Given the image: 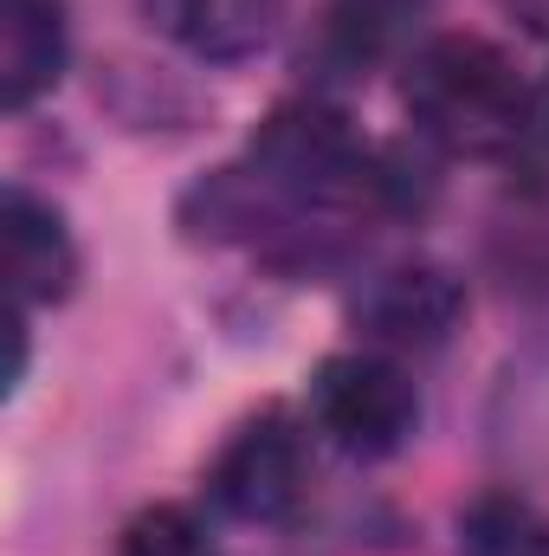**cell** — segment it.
Here are the masks:
<instances>
[{
  "label": "cell",
  "instance_id": "6da1fadb",
  "mask_svg": "<svg viewBox=\"0 0 549 556\" xmlns=\"http://www.w3.org/2000/svg\"><path fill=\"white\" fill-rule=\"evenodd\" d=\"M401 104L413 130L452 155H505L531 130V85L505 46L478 33L426 39L401 72Z\"/></svg>",
  "mask_w": 549,
  "mask_h": 556
},
{
  "label": "cell",
  "instance_id": "7a4b0ae2",
  "mask_svg": "<svg viewBox=\"0 0 549 556\" xmlns=\"http://www.w3.org/2000/svg\"><path fill=\"white\" fill-rule=\"evenodd\" d=\"M413 420H420V395L388 356L336 350L310 369V427L349 459L401 453Z\"/></svg>",
  "mask_w": 549,
  "mask_h": 556
},
{
  "label": "cell",
  "instance_id": "3957f363",
  "mask_svg": "<svg viewBox=\"0 0 549 556\" xmlns=\"http://www.w3.org/2000/svg\"><path fill=\"white\" fill-rule=\"evenodd\" d=\"M253 168L284 188V194H304V201H356V194H375L388 175L369 168V149L349 130L343 111L330 104H278L272 117L259 124L253 137Z\"/></svg>",
  "mask_w": 549,
  "mask_h": 556
},
{
  "label": "cell",
  "instance_id": "277c9868",
  "mask_svg": "<svg viewBox=\"0 0 549 556\" xmlns=\"http://www.w3.org/2000/svg\"><path fill=\"white\" fill-rule=\"evenodd\" d=\"M304 485H310V446H304V427L284 408L240 420L227 433V446L214 453V466H207V498L240 525L291 518Z\"/></svg>",
  "mask_w": 549,
  "mask_h": 556
},
{
  "label": "cell",
  "instance_id": "5b68a950",
  "mask_svg": "<svg viewBox=\"0 0 549 556\" xmlns=\"http://www.w3.org/2000/svg\"><path fill=\"white\" fill-rule=\"evenodd\" d=\"M349 317L382 350H439L465 317V285L433 260H401L356 291Z\"/></svg>",
  "mask_w": 549,
  "mask_h": 556
},
{
  "label": "cell",
  "instance_id": "8992f818",
  "mask_svg": "<svg viewBox=\"0 0 549 556\" xmlns=\"http://www.w3.org/2000/svg\"><path fill=\"white\" fill-rule=\"evenodd\" d=\"M7 285L13 304H65L78 285V240L59 207H46L26 188H7Z\"/></svg>",
  "mask_w": 549,
  "mask_h": 556
},
{
  "label": "cell",
  "instance_id": "52a82bcc",
  "mask_svg": "<svg viewBox=\"0 0 549 556\" xmlns=\"http://www.w3.org/2000/svg\"><path fill=\"white\" fill-rule=\"evenodd\" d=\"M149 20L207 65L259 59L284 26V0H142Z\"/></svg>",
  "mask_w": 549,
  "mask_h": 556
},
{
  "label": "cell",
  "instance_id": "ba28073f",
  "mask_svg": "<svg viewBox=\"0 0 549 556\" xmlns=\"http://www.w3.org/2000/svg\"><path fill=\"white\" fill-rule=\"evenodd\" d=\"M65 0H0V104L26 111L65 78Z\"/></svg>",
  "mask_w": 549,
  "mask_h": 556
},
{
  "label": "cell",
  "instance_id": "9c48e42d",
  "mask_svg": "<svg viewBox=\"0 0 549 556\" xmlns=\"http://www.w3.org/2000/svg\"><path fill=\"white\" fill-rule=\"evenodd\" d=\"M459 556H549V518L518 492H478L459 518Z\"/></svg>",
  "mask_w": 549,
  "mask_h": 556
},
{
  "label": "cell",
  "instance_id": "30bf717a",
  "mask_svg": "<svg viewBox=\"0 0 549 556\" xmlns=\"http://www.w3.org/2000/svg\"><path fill=\"white\" fill-rule=\"evenodd\" d=\"M117 556H207V538L188 505H149L124 525Z\"/></svg>",
  "mask_w": 549,
  "mask_h": 556
},
{
  "label": "cell",
  "instance_id": "8fae6325",
  "mask_svg": "<svg viewBox=\"0 0 549 556\" xmlns=\"http://www.w3.org/2000/svg\"><path fill=\"white\" fill-rule=\"evenodd\" d=\"M544 124H549V85H544Z\"/></svg>",
  "mask_w": 549,
  "mask_h": 556
}]
</instances>
